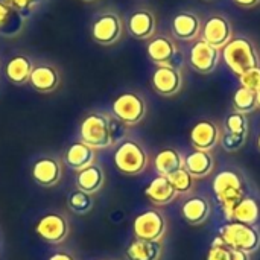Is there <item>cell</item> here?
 I'll return each mask as SVG.
<instances>
[{
	"instance_id": "1",
	"label": "cell",
	"mask_w": 260,
	"mask_h": 260,
	"mask_svg": "<svg viewBox=\"0 0 260 260\" xmlns=\"http://www.w3.org/2000/svg\"><path fill=\"white\" fill-rule=\"evenodd\" d=\"M125 125L105 111L88 113L79 125V140L96 151L113 148L123 136Z\"/></svg>"
},
{
	"instance_id": "2",
	"label": "cell",
	"mask_w": 260,
	"mask_h": 260,
	"mask_svg": "<svg viewBox=\"0 0 260 260\" xmlns=\"http://www.w3.org/2000/svg\"><path fill=\"white\" fill-rule=\"evenodd\" d=\"M212 187H213L215 197L222 209L224 216L227 218V221H232L235 207L241 203V200L244 197H247L245 183H244L242 177L238 172L230 171V169L221 171L219 174L215 175Z\"/></svg>"
},
{
	"instance_id": "3",
	"label": "cell",
	"mask_w": 260,
	"mask_h": 260,
	"mask_svg": "<svg viewBox=\"0 0 260 260\" xmlns=\"http://www.w3.org/2000/svg\"><path fill=\"white\" fill-rule=\"evenodd\" d=\"M113 161L116 169L122 175L137 177L148 169L149 154L140 142L134 139H125L117 145L113 155Z\"/></svg>"
},
{
	"instance_id": "4",
	"label": "cell",
	"mask_w": 260,
	"mask_h": 260,
	"mask_svg": "<svg viewBox=\"0 0 260 260\" xmlns=\"http://www.w3.org/2000/svg\"><path fill=\"white\" fill-rule=\"evenodd\" d=\"M224 59L230 70L239 76L260 66L254 44L244 37H236L229 41V44L224 47Z\"/></svg>"
},
{
	"instance_id": "5",
	"label": "cell",
	"mask_w": 260,
	"mask_h": 260,
	"mask_svg": "<svg viewBox=\"0 0 260 260\" xmlns=\"http://www.w3.org/2000/svg\"><path fill=\"white\" fill-rule=\"evenodd\" d=\"M219 236L233 250L253 254L260 248V230L256 225L230 221L219 229Z\"/></svg>"
},
{
	"instance_id": "6",
	"label": "cell",
	"mask_w": 260,
	"mask_h": 260,
	"mask_svg": "<svg viewBox=\"0 0 260 260\" xmlns=\"http://www.w3.org/2000/svg\"><path fill=\"white\" fill-rule=\"evenodd\" d=\"M168 232V219L158 209H148L139 213L133 222L134 239L161 242Z\"/></svg>"
},
{
	"instance_id": "7",
	"label": "cell",
	"mask_w": 260,
	"mask_h": 260,
	"mask_svg": "<svg viewBox=\"0 0 260 260\" xmlns=\"http://www.w3.org/2000/svg\"><path fill=\"white\" fill-rule=\"evenodd\" d=\"M72 227L67 215L61 212H47L35 224L37 236L49 245H61L70 236Z\"/></svg>"
},
{
	"instance_id": "8",
	"label": "cell",
	"mask_w": 260,
	"mask_h": 260,
	"mask_svg": "<svg viewBox=\"0 0 260 260\" xmlns=\"http://www.w3.org/2000/svg\"><path fill=\"white\" fill-rule=\"evenodd\" d=\"M111 114L126 128L139 125L146 116L145 99L134 91L119 94L111 104Z\"/></svg>"
},
{
	"instance_id": "9",
	"label": "cell",
	"mask_w": 260,
	"mask_h": 260,
	"mask_svg": "<svg viewBox=\"0 0 260 260\" xmlns=\"http://www.w3.org/2000/svg\"><path fill=\"white\" fill-rule=\"evenodd\" d=\"M64 161L56 155H44L35 160L32 165V180L43 189L56 187L64 177Z\"/></svg>"
},
{
	"instance_id": "10",
	"label": "cell",
	"mask_w": 260,
	"mask_h": 260,
	"mask_svg": "<svg viewBox=\"0 0 260 260\" xmlns=\"http://www.w3.org/2000/svg\"><path fill=\"white\" fill-rule=\"evenodd\" d=\"M122 32L123 24L116 12H104L91 24V38L101 46H111L117 43Z\"/></svg>"
},
{
	"instance_id": "11",
	"label": "cell",
	"mask_w": 260,
	"mask_h": 260,
	"mask_svg": "<svg viewBox=\"0 0 260 260\" xmlns=\"http://www.w3.org/2000/svg\"><path fill=\"white\" fill-rule=\"evenodd\" d=\"M190 145L195 151L212 152L218 143H221V128L212 120H200L190 129Z\"/></svg>"
},
{
	"instance_id": "12",
	"label": "cell",
	"mask_w": 260,
	"mask_h": 260,
	"mask_svg": "<svg viewBox=\"0 0 260 260\" xmlns=\"http://www.w3.org/2000/svg\"><path fill=\"white\" fill-rule=\"evenodd\" d=\"M189 62L198 73H212L219 62V49L213 47L204 40H198L190 49Z\"/></svg>"
},
{
	"instance_id": "13",
	"label": "cell",
	"mask_w": 260,
	"mask_h": 260,
	"mask_svg": "<svg viewBox=\"0 0 260 260\" xmlns=\"http://www.w3.org/2000/svg\"><path fill=\"white\" fill-rule=\"evenodd\" d=\"M203 40L216 49H222L229 44L233 37V29L230 21L222 15L210 17L203 26Z\"/></svg>"
},
{
	"instance_id": "14",
	"label": "cell",
	"mask_w": 260,
	"mask_h": 260,
	"mask_svg": "<svg viewBox=\"0 0 260 260\" xmlns=\"http://www.w3.org/2000/svg\"><path fill=\"white\" fill-rule=\"evenodd\" d=\"M151 84L160 96L169 98V96L177 94L181 90L183 78L178 69L172 66H160L154 72L151 78Z\"/></svg>"
},
{
	"instance_id": "15",
	"label": "cell",
	"mask_w": 260,
	"mask_h": 260,
	"mask_svg": "<svg viewBox=\"0 0 260 260\" xmlns=\"http://www.w3.org/2000/svg\"><path fill=\"white\" fill-rule=\"evenodd\" d=\"M96 158H98V151L93 149L91 146H88L87 143H84L82 140L73 142L64 151V155H62L64 165L75 172H79V171L94 165Z\"/></svg>"
},
{
	"instance_id": "16",
	"label": "cell",
	"mask_w": 260,
	"mask_h": 260,
	"mask_svg": "<svg viewBox=\"0 0 260 260\" xmlns=\"http://www.w3.org/2000/svg\"><path fill=\"white\" fill-rule=\"evenodd\" d=\"M29 84L35 91L49 94L58 90V87L61 85V75L58 69L50 64H38L34 66Z\"/></svg>"
},
{
	"instance_id": "17",
	"label": "cell",
	"mask_w": 260,
	"mask_h": 260,
	"mask_svg": "<svg viewBox=\"0 0 260 260\" xmlns=\"http://www.w3.org/2000/svg\"><path fill=\"white\" fill-rule=\"evenodd\" d=\"M75 186L76 189L90 193V195H96L99 193L104 186H105V171L104 166L99 163H94L79 172H76L75 175Z\"/></svg>"
},
{
	"instance_id": "18",
	"label": "cell",
	"mask_w": 260,
	"mask_h": 260,
	"mask_svg": "<svg viewBox=\"0 0 260 260\" xmlns=\"http://www.w3.org/2000/svg\"><path fill=\"white\" fill-rule=\"evenodd\" d=\"M145 197L149 200L151 204H154L157 207H165V206H169L171 203H174L177 200L178 193L174 189V186L171 184L168 177L157 175L145 189Z\"/></svg>"
},
{
	"instance_id": "19",
	"label": "cell",
	"mask_w": 260,
	"mask_h": 260,
	"mask_svg": "<svg viewBox=\"0 0 260 260\" xmlns=\"http://www.w3.org/2000/svg\"><path fill=\"white\" fill-rule=\"evenodd\" d=\"M26 17L11 5L0 0V37L15 38L24 29Z\"/></svg>"
},
{
	"instance_id": "20",
	"label": "cell",
	"mask_w": 260,
	"mask_h": 260,
	"mask_svg": "<svg viewBox=\"0 0 260 260\" xmlns=\"http://www.w3.org/2000/svg\"><path fill=\"white\" fill-rule=\"evenodd\" d=\"M148 55L152 62L160 66H172L177 56V46L168 37H155L148 44Z\"/></svg>"
},
{
	"instance_id": "21",
	"label": "cell",
	"mask_w": 260,
	"mask_h": 260,
	"mask_svg": "<svg viewBox=\"0 0 260 260\" xmlns=\"http://www.w3.org/2000/svg\"><path fill=\"white\" fill-rule=\"evenodd\" d=\"M210 203L204 197H190L181 207V215L190 225H203L210 218Z\"/></svg>"
},
{
	"instance_id": "22",
	"label": "cell",
	"mask_w": 260,
	"mask_h": 260,
	"mask_svg": "<svg viewBox=\"0 0 260 260\" xmlns=\"http://www.w3.org/2000/svg\"><path fill=\"white\" fill-rule=\"evenodd\" d=\"M128 32L137 40H148L155 32V17L151 11L140 9L129 15Z\"/></svg>"
},
{
	"instance_id": "23",
	"label": "cell",
	"mask_w": 260,
	"mask_h": 260,
	"mask_svg": "<svg viewBox=\"0 0 260 260\" xmlns=\"http://www.w3.org/2000/svg\"><path fill=\"white\" fill-rule=\"evenodd\" d=\"M184 168L190 172L195 180H203L215 172V157L212 152L193 151L186 157Z\"/></svg>"
},
{
	"instance_id": "24",
	"label": "cell",
	"mask_w": 260,
	"mask_h": 260,
	"mask_svg": "<svg viewBox=\"0 0 260 260\" xmlns=\"http://www.w3.org/2000/svg\"><path fill=\"white\" fill-rule=\"evenodd\" d=\"M34 70V64L29 56L26 55H15L12 56L5 67V75L8 81L14 85H24L29 84L30 73Z\"/></svg>"
},
{
	"instance_id": "25",
	"label": "cell",
	"mask_w": 260,
	"mask_h": 260,
	"mask_svg": "<svg viewBox=\"0 0 260 260\" xmlns=\"http://www.w3.org/2000/svg\"><path fill=\"white\" fill-rule=\"evenodd\" d=\"M172 30H174L175 37L180 40H184V41L195 40L203 30L201 20L193 12L178 14L172 21Z\"/></svg>"
},
{
	"instance_id": "26",
	"label": "cell",
	"mask_w": 260,
	"mask_h": 260,
	"mask_svg": "<svg viewBox=\"0 0 260 260\" xmlns=\"http://www.w3.org/2000/svg\"><path fill=\"white\" fill-rule=\"evenodd\" d=\"M184 165H186V157H183L181 152L174 148L161 149L154 157V169L158 175L163 177H169L175 171L183 169Z\"/></svg>"
},
{
	"instance_id": "27",
	"label": "cell",
	"mask_w": 260,
	"mask_h": 260,
	"mask_svg": "<svg viewBox=\"0 0 260 260\" xmlns=\"http://www.w3.org/2000/svg\"><path fill=\"white\" fill-rule=\"evenodd\" d=\"M125 254L128 260H160L163 254V245L161 242L134 239L128 245Z\"/></svg>"
},
{
	"instance_id": "28",
	"label": "cell",
	"mask_w": 260,
	"mask_h": 260,
	"mask_svg": "<svg viewBox=\"0 0 260 260\" xmlns=\"http://www.w3.org/2000/svg\"><path fill=\"white\" fill-rule=\"evenodd\" d=\"M232 221L248 224V225H257L260 221V204L253 197H244L241 203L235 207ZM230 222V221H229Z\"/></svg>"
},
{
	"instance_id": "29",
	"label": "cell",
	"mask_w": 260,
	"mask_h": 260,
	"mask_svg": "<svg viewBox=\"0 0 260 260\" xmlns=\"http://www.w3.org/2000/svg\"><path fill=\"white\" fill-rule=\"evenodd\" d=\"M93 207H94V200H93V195L90 193L75 189L67 195V209L73 215H78V216L88 215L93 210Z\"/></svg>"
},
{
	"instance_id": "30",
	"label": "cell",
	"mask_w": 260,
	"mask_h": 260,
	"mask_svg": "<svg viewBox=\"0 0 260 260\" xmlns=\"http://www.w3.org/2000/svg\"><path fill=\"white\" fill-rule=\"evenodd\" d=\"M233 108L235 111L242 113V114H250L254 110H257L259 107H257L256 91L248 90L245 87H239L233 96Z\"/></svg>"
},
{
	"instance_id": "31",
	"label": "cell",
	"mask_w": 260,
	"mask_h": 260,
	"mask_svg": "<svg viewBox=\"0 0 260 260\" xmlns=\"http://www.w3.org/2000/svg\"><path fill=\"white\" fill-rule=\"evenodd\" d=\"M168 178H169L171 184L174 186V189L177 190L178 195H189L195 189V181L197 180L190 175V172L186 168H183L180 171H175Z\"/></svg>"
},
{
	"instance_id": "32",
	"label": "cell",
	"mask_w": 260,
	"mask_h": 260,
	"mask_svg": "<svg viewBox=\"0 0 260 260\" xmlns=\"http://www.w3.org/2000/svg\"><path fill=\"white\" fill-rule=\"evenodd\" d=\"M248 117L247 114L233 111L232 114L227 116L225 119V133L232 134H241V136H248Z\"/></svg>"
},
{
	"instance_id": "33",
	"label": "cell",
	"mask_w": 260,
	"mask_h": 260,
	"mask_svg": "<svg viewBox=\"0 0 260 260\" xmlns=\"http://www.w3.org/2000/svg\"><path fill=\"white\" fill-rule=\"evenodd\" d=\"M230 259V247L225 245L222 238L218 235L207 253V260H229Z\"/></svg>"
},
{
	"instance_id": "34",
	"label": "cell",
	"mask_w": 260,
	"mask_h": 260,
	"mask_svg": "<svg viewBox=\"0 0 260 260\" xmlns=\"http://www.w3.org/2000/svg\"><path fill=\"white\" fill-rule=\"evenodd\" d=\"M248 136H241V134H232V133H225L221 137V145L224 148V151L227 152H238L247 142Z\"/></svg>"
},
{
	"instance_id": "35",
	"label": "cell",
	"mask_w": 260,
	"mask_h": 260,
	"mask_svg": "<svg viewBox=\"0 0 260 260\" xmlns=\"http://www.w3.org/2000/svg\"><path fill=\"white\" fill-rule=\"evenodd\" d=\"M239 81H241V87L257 91L260 88V66L245 72L244 75H241Z\"/></svg>"
},
{
	"instance_id": "36",
	"label": "cell",
	"mask_w": 260,
	"mask_h": 260,
	"mask_svg": "<svg viewBox=\"0 0 260 260\" xmlns=\"http://www.w3.org/2000/svg\"><path fill=\"white\" fill-rule=\"evenodd\" d=\"M2 2L11 5V6L15 8V9H18V11L24 15V12L34 11L38 5H41L44 0H2Z\"/></svg>"
},
{
	"instance_id": "37",
	"label": "cell",
	"mask_w": 260,
	"mask_h": 260,
	"mask_svg": "<svg viewBox=\"0 0 260 260\" xmlns=\"http://www.w3.org/2000/svg\"><path fill=\"white\" fill-rule=\"evenodd\" d=\"M47 260H78L76 254L73 251L69 250H58L55 253H52Z\"/></svg>"
},
{
	"instance_id": "38",
	"label": "cell",
	"mask_w": 260,
	"mask_h": 260,
	"mask_svg": "<svg viewBox=\"0 0 260 260\" xmlns=\"http://www.w3.org/2000/svg\"><path fill=\"white\" fill-rule=\"evenodd\" d=\"M229 260H250V254L245 253V251L230 248V259Z\"/></svg>"
},
{
	"instance_id": "39",
	"label": "cell",
	"mask_w": 260,
	"mask_h": 260,
	"mask_svg": "<svg viewBox=\"0 0 260 260\" xmlns=\"http://www.w3.org/2000/svg\"><path fill=\"white\" fill-rule=\"evenodd\" d=\"M233 2L238 3L242 8H253V6H256V5L260 3V0H233Z\"/></svg>"
},
{
	"instance_id": "40",
	"label": "cell",
	"mask_w": 260,
	"mask_h": 260,
	"mask_svg": "<svg viewBox=\"0 0 260 260\" xmlns=\"http://www.w3.org/2000/svg\"><path fill=\"white\" fill-rule=\"evenodd\" d=\"M256 96H257V107L260 108V88L256 91Z\"/></svg>"
},
{
	"instance_id": "41",
	"label": "cell",
	"mask_w": 260,
	"mask_h": 260,
	"mask_svg": "<svg viewBox=\"0 0 260 260\" xmlns=\"http://www.w3.org/2000/svg\"><path fill=\"white\" fill-rule=\"evenodd\" d=\"M257 148H259V151H260V134H259V137H257Z\"/></svg>"
},
{
	"instance_id": "42",
	"label": "cell",
	"mask_w": 260,
	"mask_h": 260,
	"mask_svg": "<svg viewBox=\"0 0 260 260\" xmlns=\"http://www.w3.org/2000/svg\"><path fill=\"white\" fill-rule=\"evenodd\" d=\"M82 2H94V0H82Z\"/></svg>"
},
{
	"instance_id": "43",
	"label": "cell",
	"mask_w": 260,
	"mask_h": 260,
	"mask_svg": "<svg viewBox=\"0 0 260 260\" xmlns=\"http://www.w3.org/2000/svg\"><path fill=\"white\" fill-rule=\"evenodd\" d=\"M99 260H108V259H99Z\"/></svg>"
}]
</instances>
